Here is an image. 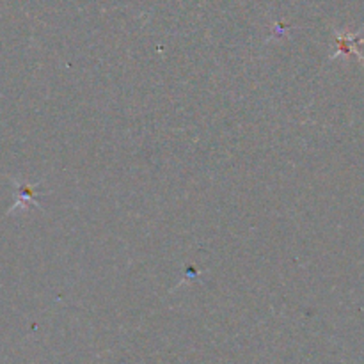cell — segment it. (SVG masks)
<instances>
[{
  "label": "cell",
  "mask_w": 364,
  "mask_h": 364,
  "mask_svg": "<svg viewBox=\"0 0 364 364\" xmlns=\"http://www.w3.org/2000/svg\"><path fill=\"white\" fill-rule=\"evenodd\" d=\"M363 39L355 34H340L338 36V53H354L361 59V52H359L358 46L361 45ZM334 55V57H336Z\"/></svg>",
  "instance_id": "cell-1"
}]
</instances>
